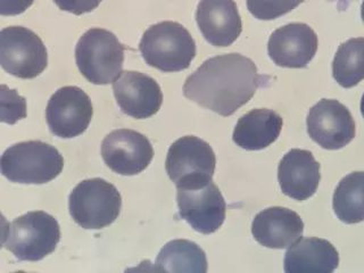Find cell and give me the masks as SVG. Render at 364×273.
Here are the masks:
<instances>
[{
  "label": "cell",
  "mask_w": 364,
  "mask_h": 273,
  "mask_svg": "<svg viewBox=\"0 0 364 273\" xmlns=\"http://www.w3.org/2000/svg\"><path fill=\"white\" fill-rule=\"evenodd\" d=\"M263 79L248 57L237 53L220 55L205 60L187 77L183 95L199 106L227 117L253 98Z\"/></svg>",
  "instance_id": "cell-1"
},
{
  "label": "cell",
  "mask_w": 364,
  "mask_h": 273,
  "mask_svg": "<svg viewBox=\"0 0 364 273\" xmlns=\"http://www.w3.org/2000/svg\"><path fill=\"white\" fill-rule=\"evenodd\" d=\"M139 50L148 65L162 72H180L196 56V43L180 23L165 21L151 26L142 36Z\"/></svg>",
  "instance_id": "cell-2"
},
{
  "label": "cell",
  "mask_w": 364,
  "mask_h": 273,
  "mask_svg": "<svg viewBox=\"0 0 364 273\" xmlns=\"http://www.w3.org/2000/svg\"><path fill=\"white\" fill-rule=\"evenodd\" d=\"M60 240L58 221L43 210L28 212L4 228L3 246L20 261H41L56 250Z\"/></svg>",
  "instance_id": "cell-3"
},
{
  "label": "cell",
  "mask_w": 364,
  "mask_h": 273,
  "mask_svg": "<svg viewBox=\"0 0 364 273\" xmlns=\"http://www.w3.org/2000/svg\"><path fill=\"white\" fill-rule=\"evenodd\" d=\"M63 168L60 151L39 140L15 144L1 156V173L14 183L43 185L56 179Z\"/></svg>",
  "instance_id": "cell-4"
},
{
  "label": "cell",
  "mask_w": 364,
  "mask_h": 273,
  "mask_svg": "<svg viewBox=\"0 0 364 273\" xmlns=\"http://www.w3.org/2000/svg\"><path fill=\"white\" fill-rule=\"evenodd\" d=\"M75 62L89 82L109 85L122 73L124 46L111 31L90 28L77 41Z\"/></svg>",
  "instance_id": "cell-5"
},
{
  "label": "cell",
  "mask_w": 364,
  "mask_h": 273,
  "mask_svg": "<svg viewBox=\"0 0 364 273\" xmlns=\"http://www.w3.org/2000/svg\"><path fill=\"white\" fill-rule=\"evenodd\" d=\"M122 198L115 186L100 178L83 180L68 197L73 221L83 229L100 230L119 218Z\"/></svg>",
  "instance_id": "cell-6"
},
{
  "label": "cell",
  "mask_w": 364,
  "mask_h": 273,
  "mask_svg": "<svg viewBox=\"0 0 364 273\" xmlns=\"http://www.w3.org/2000/svg\"><path fill=\"white\" fill-rule=\"evenodd\" d=\"M215 166V154L210 144L195 136L174 141L165 161V170L176 189L204 187L213 179Z\"/></svg>",
  "instance_id": "cell-7"
},
{
  "label": "cell",
  "mask_w": 364,
  "mask_h": 273,
  "mask_svg": "<svg viewBox=\"0 0 364 273\" xmlns=\"http://www.w3.org/2000/svg\"><path fill=\"white\" fill-rule=\"evenodd\" d=\"M0 64L14 77L34 79L48 65V54L38 34L24 26H9L0 33Z\"/></svg>",
  "instance_id": "cell-8"
},
{
  "label": "cell",
  "mask_w": 364,
  "mask_h": 273,
  "mask_svg": "<svg viewBox=\"0 0 364 273\" xmlns=\"http://www.w3.org/2000/svg\"><path fill=\"white\" fill-rule=\"evenodd\" d=\"M94 108L88 95L74 85L55 91L46 109L49 130L63 139L82 134L88 129Z\"/></svg>",
  "instance_id": "cell-9"
},
{
  "label": "cell",
  "mask_w": 364,
  "mask_h": 273,
  "mask_svg": "<svg viewBox=\"0 0 364 273\" xmlns=\"http://www.w3.org/2000/svg\"><path fill=\"white\" fill-rule=\"evenodd\" d=\"M311 139L324 149L337 151L356 134L355 122L346 106L336 100H321L311 107L306 119Z\"/></svg>",
  "instance_id": "cell-10"
},
{
  "label": "cell",
  "mask_w": 364,
  "mask_h": 273,
  "mask_svg": "<svg viewBox=\"0 0 364 273\" xmlns=\"http://www.w3.org/2000/svg\"><path fill=\"white\" fill-rule=\"evenodd\" d=\"M176 203L180 218L197 232L210 235L219 230L225 222L227 204L213 181L193 189L179 188Z\"/></svg>",
  "instance_id": "cell-11"
},
{
  "label": "cell",
  "mask_w": 364,
  "mask_h": 273,
  "mask_svg": "<svg viewBox=\"0 0 364 273\" xmlns=\"http://www.w3.org/2000/svg\"><path fill=\"white\" fill-rule=\"evenodd\" d=\"M102 156L115 173L136 176L151 164L154 149L144 134L130 129H119L102 140Z\"/></svg>",
  "instance_id": "cell-12"
},
{
  "label": "cell",
  "mask_w": 364,
  "mask_h": 273,
  "mask_svg": "<svg viewBox=\"0 0 364 273\" xmlns=\"http://www.w3.org/2000/svg\"><path fill=\"white\" fill-rule=\"evenodd\" d=\"M113 91L121 111L134 119L153 117L162 106L161 87L147 74L122 72L113 82Z\"/></svg>",
  "instance_id": "cell-13"
},
{
  "label": "cell",
  "mask_w": 364,
  "mask_h": 273,
  "mask_svg": "<svg viewBox=\"0 0 364 273\" xmlns=\"http://www.w3.org/2000/svg\"><path fill=\"white\" fill-rule=\"evenodd\" d=\"M318 51V36L304 23H290L277 28L267 43V53L282 68H303Z\"/></svg>",
  "instance_id": "cell-14"
},
{
  "label": "cell",
  "mask_w": 364,
  "mask_h": 273,
  "mask_svg": "<svg viewBox=\"0 0 364 273\" xmlns=\"http://www.w3.org/2000/svg\"><path fill=\"white\" fill-rule=\"evenodd\" d=\"M196 21L205 40L215 47H229L242 31V17L233 0H200Z\"/></svg>",
  "instance_id": "cell-15"
},
{
  "label": "cell",
  "mask_w": 364,
  "mask_h": 273,
  "mask_svg": "<svg viewBox=\"0 0 364 273\" xmlns=\"http://www.w3.org/2000/svg\"><path fill=\"white\" fill-rule=\"evenodd\" d=\"M321 179L320 164L310 151L291 149L279 164L278 180L282 193L290 198L303 202L318 191Z\"/></svg>",
  "instance_id": "cell-16"
},
{
  "label": "cell",
  "mask_w": 364,
  "mask_h": 273,
  "mask_svg": "<svg viewBox=\"0 0 364 273\" xmlns=\"http://www.w3.org/2000/svg\"><path fill=\"white\" fill-rule=\"evenodd\" d=\"M304 222L289 208H265L254 218L252 233L256 242L273 250L288 248L301 238Z\"/></svg>",
  "instance_id": "cell-17"
},
{
  "label": "cell",
  "mask_w": 364,
  "mask_h": 273,
  "mask_svg": "<svg viewBox=\"0 0 364 273\" xmlns=\"http://www.w3.org/2000/svg\"><path fill=\"white\" fill-rule=\"evenodd\" d=\"M284 264L288 273H330L338 267L339 254L326 239L299 238L284 254Z\"/></svg>",
  "instance_id": "cell-18"
},
{
  "label": "cell",
  "mask_w": 364,
  "mask_h": 273,
  "mask_svg": "<svg viewBox=\"0 0 364 273\" xmlns=\"http://www.w3.org/2000/svg\"><path fill=\"white\" fill-rule=\"evenodd\" d=\"M282 125V117L276 112L255 108L238 119L232 139L246 151H262L278 139Z\"/></svg>",
  "instance_id": "cell-19"
},
{
  "label": "cell",
  "mask_w": 364,
  "mask_h": 273,
  "mask_svg": "<svg viewBox=\"0 0 364 273\" xmlns=\"http://www.w3.org/2000/svg\"><path fill=\"white\" fill-rule=\"evenodd\" d=\"M204 250L191 240L176 239L168 242L159 252L155 270L166 272H208Z\"/></svg>",
  "instance_id": "cell-20"
},
{
  "label": "cell",
  "mask_w": 364,
  "mask_h": 273,
  "mask_svg": "<svg viewBox=\"0 0 364 273\" xmlns=\"http://www.w3.org/2000/svg\"><path fill=\"white\" fill-rule=\"evenodd\" d=\"M333 208L347 225L364 221V172H353L341 180L333 193Z\"/></svg>",
  "instance_id": "cell-21"
},
{
  "label": "cell",
  "mask_w": 364,
  "mask_h": 273,
  "mask_svg": "<svg viewBox=\"0 0 364 273\" xmlns=\"http://www.w3.org/2000/svg\"><path fill=\"white\" fill-rule=\"evenodd\" d=\"M333 77L343 88H352L364 80V38H353L339 46Z\"/></svg>",
  "instance_id": "cell-22"
},
{
  "label": "cell",
  "mask_w": 364,
  "mask_h": 273,
  "mask_svg": "<svg viewBox=\"0 0 364 273\" xmlns=\"http://www.w3.org/2000/svg\"><path fill=\"white\" fill-rule=\"evenodd\" d=\"M304 0H246L250 14L257 20L271 21L288 14Z\"/></svg>",
  "instance_id": "cell-23"
},
{
  "label": "cell",
  "mask_w": 364,
  "mask_h": 273,
  "mask_svg": "<svg viewBox=\"0 0 364 273\" xmlns=\"http://www.w3.org/2000/svg\"><path fill=\"white\" fill-rule=\"evenodd\" d=\"M1 121L14 124L17 119L26 117V100L17 95L16 91L9 90L6 85H1Z\"/></svg>",
  "instance_id": "cell-24"
},
{
  "label": "cell",
  "mask_w": 364,
  "mask_h": 273,
  "mask_svg": "<svg viewBox=\"0 0 364 273\" xmlns=\"http://www.w3.org/2000/svg\"><path fill=\"white\" fill-rule=\"evenodd\" d=\"M102 0H54L58 9L74 15H82L96 9Z\"/></svg>",
  "instance_id": "cell-25"
},
{
  "label": "cell",
  "mask_w": 364,
  "mask_h": 273,
  "mask_svg": "<svg viewBox=\"0 0 364 273\" xmlns=\"http://www.w3.org/2000/svg\"><path fill=\"white\" fill-rule=\"evenodd\" d=\"M34 0H0V14L3 16L20 15L28 7H31Z\"/></svg>",
  "instance_id": "cell-26"
},
{
  "label": "cell",
  "mask_w": 364,
  "mask_h": 273,
  "mask_svg": "<svg viewBox=\"0 0 364 273\" xmlns=\"http://www.w3.org/2000/svg\"><path fill=\"white\" fill-rule=\"evenodd\" d=\"M361 113L364 117V94H363V96H362V100H361Z\"/></svg>",
  "instance_id": "cell-27"
},
{
  "label": "cell",
  "mask_w": 364,
  "mask_h": 273,
  "mask_svg": "<svg viewBox=\"0 0 364 273\" xmlns=\"http://www.w3.org/2000/svg\"><path fill=\"white\" fill-rule=\"evenodd\" d=\"M361 16H362V20H363V22H364V1H363V4H362V7H361Z\"/></svg>",
  "instance_id": "cell-28"
}]
</instances>
